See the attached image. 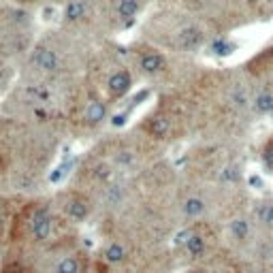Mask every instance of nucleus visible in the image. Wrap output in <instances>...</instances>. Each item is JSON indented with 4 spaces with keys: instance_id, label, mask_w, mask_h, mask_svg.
<instances>
[{
    "instance_id": "obj_23",
    "label": "nucleus",
    "mask_w": 273,
    "mask_h": 273,
    "mask_svg": "<svg viewBox=\"0 0 273 273\" xmlns=\"http://www.w3.org/2000/svg\"><path fill=\"white\" fill-rule=\"evenodd\" d=\"M4 75H6V64H4L2 60H0V82L4 79Z\"/></svg>"
},
{
    "instance_id": "obj_6",
    "label": "nucleus",
    "mask_w": 273,
    "mask_h": 273,
    "mask_svg": "<svg viewBox=\"0 0 273 273\" xmlns=\"http://www.w3.org/2000/svg\"><path fill=\"white\" fill-rule=\"evenodd\" d=\"M88 271V258L82 252H73L56 264L52 273H86Z\"/></svg>"
},
{
    "instance_id": "obj_5",
    "label": "nucleus",
    "mask_w": 273,
    "mask_h": 273,
    "mask_svg": "<svg viewBox=\"0 0 273 273\" xmlns=\"http://www.w3.org/2000/svg\"><path fill=\"white\" fill-rule=\"evenodd\" d=\"M32 62L36 68H41L43 73H58L60 70V60L56 52H52L50 47H36L32 52Z\"/></svg>"
},
{
    "instance_id": "obj_25",
    "label": "nucleus",
    "mask_w": 273,
    "mask_h": 273,
    "mask_svg": "<svg viewBox=\"0 0 273 273\" xmlns=\"http://www.w3.org/2000/svg\"><path fill=\"white\" fill-rule=\"evenodd\" d=\"M250 2H258V0H250Z\"/></svg>"
},
{
    "instance_id": "obj_3",
    "label": "nucleus",
    "mask_w": 273,
    "mask_h": 273,
    "mask_svg": "<svg viewBox=\"0 0 273 273\" xmlns=\"http://www.w3.org/2000/svg\"><path fill=\"white\" fill-rule=\"evenodd\" d=\"M64 214L68 216L73 222H84L88 216H90V200H88L84 194H70L66 200H64Z\"/></svg>"
},
{
    "instance_id": "obj_16",
    "label": "nucleus",
    "mask_w": 273,
    "mask_h": 273,
    "mask_svg": "<svg viewBox=\"0 0 273 273\" xmlns=\"http://www.w3.org/2000/svg\"><path fill=\"white\" fill-rule=\"evenodd\" d=\"M230 232H232V237L239 239V242H244V239L248 237V232H250V226H248V220H232L230 222Z\"/></svg>"
},
{
    "instance_id": "obj_20",
    "label": "nucleus",
    "mask_w": 273,
    "mask_h": 273,
    "mask_svg": "<svg viewBox=\"0 0 273 273\" xmlns=\"http://www.w3.org/2000/svg\"><path fill=\"white\" fill-rule=\"evenodd\" d=\"M4 273H30L28 269H24L22 264H9V267L4 269Z\"/></svg>"
},
{
    "instance_id": "obj_24",
    "label": "nucleus",
    "mask_w": 273,
    "mask_h": 273,
    "mask_svg": "<svg viewBox=\"0 0 273 273\" xmlns=\"http://www.w3.org/2000/svg\"><path fill=\"white\" fill-rule=\"evenodd\" d=\"M188 273H207L205 269H192V271H188Z\"/></svg>"
},
{
    "instance_id": "obj_2",
    "label": "nucleus",
    "mask_w": 273,
    "mask_h": 273,
    "mask_svg": "<svg viewBox=\"0 0 273 273\" xmlns=\"http://www.w3.org/2000/svg\"><path fill=\"white\" fill-rule=\"evenodd\" d=\"M178 244L186 250L188 256H192V258H198V256H203L207 252V239H205V235H200L196 228L182 230L178 235Z\"/></svg>"
},
{
    "instance_id": "obj_18",
    "label": "nucleus",
    "mask_w": 273,
    "mask_h": 273,
    "mask_svg": "<svg viewBox=\"0 0 273 273\" xmlns=\"http://www.w3.org/2000/svg\"><path fill=\"white\" fill-rule=\"evenodd\" d=\"M258 220L262 224H267V226H273V203H267L262 205L258 210Z\"/></svg>"
},
{
    "instance_id": "obj_21",
    "label": "nucleus",
    "mask_w": 273,
    "mask_h": 273,
    "mask_svg": "<svg viewBox=\"0 0 273 273\" xmlns=\"http://www.w3.org/2000/svg\"><path fill=\"white\" fill-rule=\"evenodd\" d=\"M126 116H128V114H120V116H116V118H114V124H116V126H122Z\"/></svg>"
},
{
    "instance_id": "obj_17",
    "label": "nucleus",
    "mask_w": 273,
    "mask_h": 273,
    "mask_svg": "<svg viewBox=\"0 0 273 273\" xmlns=\"http://www.w3.org/2000/svg\"><path fill=\"white\" fill-rule=\"evenodd\" d=\"M124 256H126V250H124V246H120V244H111L105 250V258L109 262H120Z\"/></svg>"
},
{
    "instance_id": "obj_22",
    "label": "nucleus",
    "mask_w": 273,
    "mask_h": 273,
    "mask_svg": "<svg viewBox=\"0 0 273 273\" xmlns=\"http://www.w3.org/2000/svg\"><path fill=\"white\" fill-rule=\"evenodd\" d=\"M2 228H4V207L0 205V232H2Z\"/></svg>"
},
{
    "instance_id": "obj_4",
    "label": "nucleus",
    "mask_w": 273,
    "mask_h": 273,
    "mask_svg": "<svg viewBox=\"0 0 273 273\" xmlns=\"http://www.w3.org/2000/svg\"><path fill=\"white\" fill-rule=\"evenodd\" d=\"M132 86V75L128 73V70H116V73H111V77L107 79V94L109 98H122V96L128 94V90H130Z\"/></svg>"
},
{
    "instance_id": "obj_12",
    "label": "nucleus",
    "mask_w": 273,
    "mask_h": 273,
    "mask_svg": "<svg viewBox=\"0 0 273 273\" xmlns=\"http://www.w3.org/2000/svg\"><path fill=\"white\" fill-rule=\"evenodd\" d=\"M210 50L214 56H220V58H226V56H230L232 52H235V43L226 41V38H214Z\"/></svg>"
},
{
    "instance_id": "obj_8",
    "label": "nucleus",
    "mask_w": 273,
    "mask_h": 273,
    "mask_svg": "<svg viewBox=\"0 0 273 273\" xmlns=\"http://www.w3.org/2000/svg\"><path fill=\"white\" fill-rule=\"evenodd\" d=\"M200 43H203V32H200L198 28L188 26V28L180 30V34H178V45L182 47V50H196Z\"/></svg>"
},
{
    "instance_id": "obj_7",
    "label": "nucleus",
    "mask_w": 273,
    "mask_h": 273,
    "mask_svg": "<svg viewBox=\"0 0 273 273\" xmlns=\"http://www.w3.org/2000/svg\"><path fill=\"white\" fill-rule=\"evenodd\" d=\"M139 66L146 75H158V73H162L164 70L166 60H164V56H160L156 52H148L139 58Z\"/></svg>"
},
{
    "instance_id": "obj_19",
    "label": "nucleus",
    "mask_w": 273,
    "mask_h": 273,
    "mask_svg": "<svg viewBox=\"0 0 273 273\" xmlns=\"http://www.w3.org/2000/svg\"><path fill=\"white\" fill-rule=\"evenodd\" d=\"M262 162L269 171H273V141H269L267 146L262 148Z\"/></svg>"
},
{
    "instance_id": "obj_10",
    "label": "nucleus",
    "mask_w": 273,
    "mask_h": 273,
    "mask_svg": "<svg viewBox=\"0 0 273 273\" xmlns=\"http://www.w3.org/2000/svg\"><path fill=\"white\" fill-rule=\"evenodd\" d=\"M107 118V107L102 100H90L86 107V120L90 124H100Z\"/></svg>"
},
{
    "instance_id": "obj_15",
    "label": "nucleus",
    "mask_w": 273,
    "mask_h": 273,
    "mask_svg": "<svg viewBox=\"0 0 273 273\" xmlns=\"http://www.w3.org/2000/svg\"><path fill=\"white\" fill-rule=\"evenodd\" d=\"M203 210H205V203L200 198H196V196H192V198H188L186 203H184V214H186L188 218H196V216L203 214Z\"/></svg>"
},
{
    "instance_id": "obj_14",
    "label": "nucleus",
    "mask_w": 273,
    "mask_h": 273,
    "mask_svg": "<svg viewBox=\"0 0 273 273\" xmlns=\"http://www.w3.org/2000/svg\"><path fill=\"white\" fill-rule=\"evenodd\" d=\"M254 107L258 114H273V94L271 92H260L254 98Z\"/></svg>"
},
{
    "instance_id": "obj_11",
    "label": "nucleus",
    "mask_w": 273,
    "mask_h": 273,
    "mask_svg": "<svg viewBox=\"0 0 273 273\" xmlns=\"http://www.w3.org/2000/svg\"><path fill=\"white\" fill-rule=\"evenodd\" d=\"M88 4L86 0H68L66 9H64V20L66 22H79L82 18H86Z\"/></svg>"
},
{
    "instance_id": "obj_9",
    "label": "nucleus",
    "mask_w": 273,
    "mask_h": 273,
    "mask_svg": "<svg viewBox=\"0 0 273 273\" xmlns=\"http://www.w3.org/2000/svg\"><path fill=\"white\" fill-rule=\"evenodd\" d=\"M146 130L154 136V139H162V136H166L168 130H171V120L166 116H154V118L148 120Z\"/></svg>"
},
{
    "instance_id": "obj_13",
    "label": "nucleus",
    "mask_w": 273,
    "mask_h": 273,
    "mask_svg": "<svg viewBox=\"0 0 273 273\" xmlns=\"http://www.w3.org/2000/svg\"><path fill=\"white\" fill-rule=\"evenodd\" d=\"M136 13H139V0H120L118 15L122 20H132Z\"/></svg>"
},
{
    "instance_id": "obj_1",
    "label": "nucleus",
    "mask_w": 273,
    "mask_h": 273,
    "mask_svg": "<svg viewBox=\"0 0 273 273\" xmlns=\"http://www.w3.org/2000/svg\"><path fill=\"white\" fill-rule=\"evenodd\" d=\"M54 218L47 207H36L34 214L30 216V235L34 242H47L52 235Z\"/></svg>"
}]
</instances>
